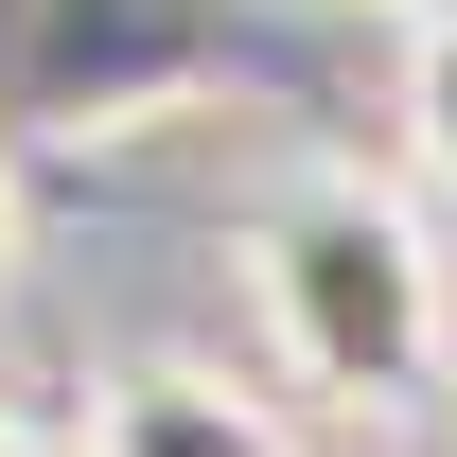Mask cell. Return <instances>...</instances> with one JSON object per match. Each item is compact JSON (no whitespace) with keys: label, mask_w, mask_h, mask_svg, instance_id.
Listing matches in <instances>:
<instances>
[{"label":"cell","mask_w":457,"mask_h":457,"mask_svg":"<svg viewBox=\"0 0 457 457\" xmlns=\"http://www.w3.org/2000/svg\"><path fill=\"white\" fill-rule=\"evenodd\" d=\"M212 106H282L335 123V54L299 0H0V141L88 159V141H159Z\"/></svg>","instance_id":"obj_1"},{"label":"cell","mask_w":457,"mask_h":457,"mask_svg":"<svg viewBox=\"0 0 457 457\" xmlns=\"http://www.w3.org/2000/svg\"><path fill=\"white\" fill-rule=\"evenodd\" d=\"M246 299L317 404H440V370H457V246L370 159H299L246 212Z\"/></svg>","instance_id":"obj_2"},{"label":"cell","mask_w":457,"mask_h":457,"mask_svg":"<svg viewBox=\"0 0 457 457\" xmlns=\"http://www.w3.org/2000/svg\"><path fill=\"white\" fill-rule=\"evenodd\" d=\"M88 457H317V440H299L264 387L194 370V352H141V370L88 387Z\"/></svg>","instance_id":"obj_3"},{"label":"cell","mask_w":457,"mask_h":457,"mask_svg":"<svg viewBox=\"0 0 457 457\" xmlns=\"http://www.w3.org/2000/svg\"><path fill=\"white\" fill-rule=\"evenodd\" d=\"M404 159L457 194V0H440V18H404Z\"/></svg>","instance_id":"obj_4"},{"label":"cell","mask_w":457,"mask_h":457,"mask_svg":"<svg viewBox=\"0 0 457 457\" xmlns=\"http://www.w3.org/2000/svg\"><path fill=\"white\" fill-rule=\"evenodd\" d=\"M18 264H36V194H18V141H0V317H18Z\"/></svg>","instance_id":"obj_5"},{"label":"cell","mask_w":457,"mask_h":457,"mask_svg":"<svg viewBox=\"0 0 457 457\" xmlns=\"http://www.w3.org/2000/svg\"><path fill=\"white\" fill-rule=\"evenodd\" d=\"M0 457H88V440H54V422H18V404H0Z\"/></svg>","instance_id":"obj_6"},{"label":"cell","mask_w":457,"mask_h":457,"mask_svg":"<svg viewBox=\"0 0 457 457\" xmlns=\"http://www.w3.org/2000/svg\"><path fill=\"white\" fill-rule=\"evenodd\" d=\"M317 18H387V36H404V18H440V0H317Z\"/></svg>","instance_id":"obj_7"},{"label":"cell","mask_w":457,"mask_h":457,"mask_svg":"<svg viewBox=\"0 0 457 457\" xmlns=\"http://www.w3.org/2000/svg\"><path fill=\"white\" fill-rule=\"evenodd\" d=\"M440 387H457V370H440Z\"/></svg>","instance_id":"obj_8"}]
</instances>
